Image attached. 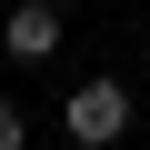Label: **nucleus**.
Returning a JSON list of instances; mask_svg holds the SVG:
<instances>
[{
  "label": "nucleus",
  "instance_id": "obj_1",
  "mask_svg": "<svg viewBox=\"0 0 150 150\" xmlns=\"http://www.w3.org/2000/svg\"><path fill=\"white\" fill-rule=\"evenodd\" d=\"M130 130V90L120 80H80V90H70V140H80V150H110Z\"/></svg>",
  "mask_w": 150,
  "mask_h": 150
},
{
  "label": "nucleus",
  "instance_id": "obj_2",
  "mask_svg": "<svg viewBox=\"0 0 150 150\" xmlns=\"http://www.w3.org/2000/svg\"><path fill=\"white\" fill-rule=\"evenodd\" d=\"M0 50H10V60H50L60 50V10H50V0H20V10L0 20Z\"/></svg>",
  "mask_w": 150,
  "mask_h": 150
},
{
  "label": "nucleus",
  "instance_id": "obj_3",
  "mask_svg": "<svg viewBox=\"0 0 150 150\" xmlns=\"http://www.w3.org/2000/svg\"><path fill=\"white\" fill-rule=\"evenodd\" d=\"M20 140H30V120H20L10 100H0V150H20Z\"/></svg>",
  "mask_w": 150,
  "mask_h": 150
},
{
  "label": "nucleus",
  "instance_id": "obj_4",
  "mask_svg": "<svg viewBox=\"0 0 150 150\" xmlns=\"http://www.w3.org/2000/svg\"><path fill=\"white\" fill-rule=\"evenodd\" d=\"M140 30H150V20H140Z\"/></svg>",
  "mask_w": 150,
  "mask_h": 150
}]
</instances>
